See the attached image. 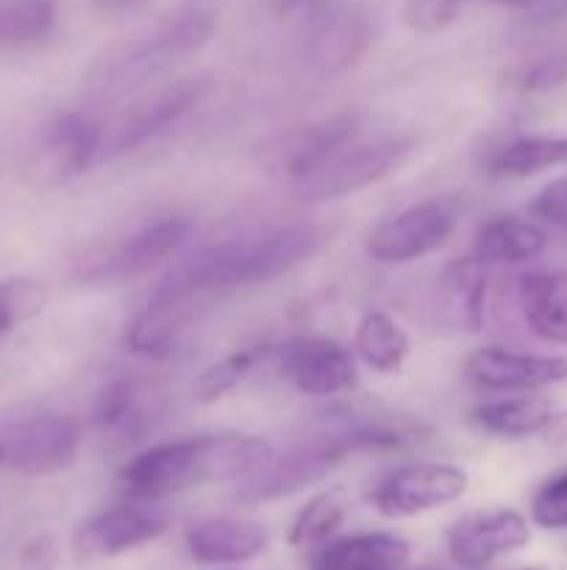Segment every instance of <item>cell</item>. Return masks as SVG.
Here are the masks:
<instances>
[{"label":"cell","instance_id":"1","mask_svg":"<svg viewBox=\"0 0 567 570\" xmlns=\"http://www.w3.org/2000/svg\"><path fill=\"white\" fill-rule=\"evenodd\" d=\"M276 454L256 434L211 432L167 440L137 451L117 473L120 490L133 501H159L181 495L209 482H242Z\"/></svg>","mask_w":567,"mask_h":570},{"label":"cell","instance_id":"2","mask_svg":"<svg viewBox=\"0 0 567 570\" xmlns=\"http://www.w3.org/2000/svg\"><path fill=\"white\" fill-rule=\"evenodd\" d=\"M322 228L309 220L237 234L195 250L165 278L209 304L220 295L259 287L295 271L322 248Z\"/></svg>","mask_w":567,"mask_h":570},{"label":"cell","instance_id":"3","mask_svg":"<svg viewBox=\"0 0 567 570\" xmlns=\"http://www.w3.org/2000/svg\"><path fill=\"white\" fill-rule=\"evenodd\" d=\"M192 217L170 206L145 209L106 237L92 239L72 259V278L89 287L137 282L165 262L176 259L192 239Z\"/></svg>","mask_w":567,"mask_h":570},{"label":"cell","instance_id":"4","mask_svg":"<svg viewBox=\"0 0 567 570\" xmlns=\"http://www.w3.org/2000/svg\"><path fill=\"white\" fill-rule=\"evenodd\" d=\"M215 33V17L203 9L178 11L150 37L117 50L92 72V87L106 95H122L150 87L187 56L198 53Z\"/></svg>","mask_w":567,"mask_h":570},{"label":"cell","instance_id":"5","mask_svg":"<svg viewBox=\"0 0 567 570\" xmlns=\"http://www.w3.org/2000/svg\"><path fill=\"white\" fill-rule=\"evenodd\" d=\"M415 150V139L400 134H381L365 137L359 134L345 148H339L320 170L311 173L304 181L292 184L295 198L304 204H326V200L348 198L372 187L389 173L398 170Z\"/></svg>","mask_w":567,"mask_h":570},{"label":"cell","instance_id":"6","mask_svg":"<svg viewBox=\"0 0 567 570\" xmlns=\"http://www.w3.org/2000/svg\"><path fill=\"white\" fill-rule=\"evenodd\" d=\"M103 156V122L81 109L59 111L33 137L22 176L31 187L53 189L76 181Z\"/></svg>","mask_w":567,"mask_h":570},{"label":"cell","instance_id":"7","mask_svg":"<svg viewBox=\"0 0 567 570\" xmlns=\"http://www.w3.org/2000/svg\"><path fill=\"white\" fill-rule=\"evenodd\" d=\"M348 456H354L348 438L337 426H331L317 438L292 445L284 454H272L265 468L237 484V501L259 507L298 495L311 484H320Z\"/></svg>","mask_w":567,"mask_h":570},{"label":"cell","instance_id":"8","mask_svg":"<svg viewBox=\"0 0 567 570\" xmlns=\"http://www.w3.org/2000/svg\"><path fill=\"white\" fill-rule=\"evenodd\" d=\"M83 429L78 417L39 412L0 429V465L20 476H56L78 460Z\"/></svg>","mask_w":567,"mask_h":570},{"label":"cell","instance_id":"9","mask_svg":"<svg viewBox=\"0 0 567 570\" xmlns=\"http://www.w3.org/2000/svg\"><path fill=\"white\" fill-rule=\"evenodd\" d=\"M470 488V476L450 462H409L384 473L370 490V504L384 518H415L454 504Z\"/></svg>","mask_w":567,"mask_h":570},{"label":"cell","instance_id":"10","mask_svg":"<svg viewBox=\"0 0 567 570\" xmlns=\"http://www.w3.org/2000/svg\"><path fill=\"white\" fill-rule=\"evenodd\" d=\"M456 228V209L448 200H420L384 217L365 239L378 265H409L448 243Z\"/></svg>","mask_w":567,"mask_h":570},{"label":"cell","instance_id":"11","mask_svg":"<svg viewBox=\"0 0 567 570\" xmlns=\"http://www.w3.org/2000/svg\"><path fill=\"white\" fill-rule=\"evenodd\" d=\"M209 92L203 78H181L167 87L145 92L137 104L128 106L109 128L103 126V154H131L150 139L161 137L183 120Z\"/></svg>","mask_w":567,"mask_h":570},{"label":"cell","instance_id":"12","mask_svg":"<svg viewBox=\"0 0 567 570\" xmlns=\"http://www.w3.org/2000/svg\"><path fill=\"white\" fill-rule=\"evenodd\" d=\"M167 527H170L167 510L150 501L128 499L83 521L72 538V551L81 562L111 560L153 543L167 532Z\"/></svg>","mask_w":567,"mask_h":570},{"label":"cell","instance_id":"13","mask_svg":"<svg viewBox=\"0 0 567 570\" xmlns=\"http://www.w3.org/2000/svg\"><path fill=\"white\" fill-rule=\"evenodd\" d=\"M206 306L209 304L198 295L161 278L142 309L128 321L122 343L131 354L145 356V360H165L181 345Z\"/></svg>","mask_w":567,"mask_h":570},{"label":"cell","instance_id":"14","mask_svg":"<svg viewBox=\"0 0 567 570\" xmlns=\"http://www.w3.org/2000/svg\"><path fill=\"white\" fill-rule=\"evenodd\" d=\"M361 134V122L356 115H334L326 120L298 126L292 131L278 134L276 139L261 148V161L272 176L287 178L289 184H298L320 170L339 148Z\"/></svg>","mask_w":567,"mask_h":570},{"label":"cell","instance_id":"15","mask_svg":"<svg viewBox=\"0 0 567 570\" xmlns=\"http://www.w3.org/2000/svg\"><path fill=\"white\" fill-rule=\"evenodd\" d=\"M372 22L361 6H326L311 17L304 42V65L315 78H337L365 56Z\"/></svg>","mask_w":567,"mask_h":570},{"label":"cell","instance_id":"16","mask_svg":"<svg viewBox=\"0 0 567 570\" xmlns=\"http://www.w3.org/2000/svg\"><path fill=\"white\" fill-rule=\"evenodd\" d=\"M278 371L306 395H331L354 393L359 384L356 360L345 345L328 337H292L276 351Z\"/></svg>","mask_w":567,"mask_h":570},{"label":"cell","instance_id":"17","mask_svg":"<svg viewBox=\"0 0 567 570\" xmlns=\"http://www.w3.org/2000/svg\"><path fill=\"white\" fill-rule=\"evenodd\" d=\"M465 376L484 393H539L567 382V360L504 345H484L467 356Z\"/></svg>","mask_w":567,"mask_h":570},{"label":"cell","instance_id":"18","mask_svg":"<svg viewBox=\"0 0 567 570\" xmlns=\"http://www.w3.org/2000/svg\"><path fill=\"white\" fill-rule=\"evenodd\" d=\"M531 540L528 521L515 510H481L459 518L445 534L448 557L461 568H484L517 554Z\"/></svg>","mask_w":567,"mask_h":570},{"label":"cell","instance_id":"19","mask_svg":"<svg viewBox=\"0 0 567 570\" xmlns=\"http://www.w3.org/2000/svg\"><path fill=\"white\" fill-rule=\"evenodd\" d=\"M183 546L198 566H242L267 551V532L248 518L211 515L189 523Z\"/></svg>","mask_w":567,"mask_h":570},{"label":"cell","instance_id":"20","mask_svg":"<svg viewBox=\"0 0 567 570\" xmlns=\"http://www.w3.org/2000/svg\"><path fill=\"white\" fill-rule=\"evenodd\" d=\"M489 267L472 256L450 259L434 284V315L454 332H478L487 312Z\"/></svg>","mask_w":567,"mask_h":570},{"label":"cell","instance_id":"21","mask_svg":"<svg viewBox=\"0 0 567 570\" xmlns=\"http://www.w3.org/2000/svg\"><path fill=\"white\" fill-rule=\"evenodd\" d=\"M92 426L106 443L126 449L153 432V412L145 406L142 390L131 376H111L94 395Z\"/></svg>","mask_w":567,"mask_h":570},{"label":"cell","instance_id":"22","mask_svg":"<svg viewBox=\"0 0 567 570\" xmlns=\"http://www.w3.org/2000/svg\"><path fill=\"white\" fill-rule=\"evenodd\" d=\"M411 549L392 532H361L331 538L311 549V570H404Z\"/></svg>","mask_w":567,"mask_h":570},{"label":"cell","instance_id":"23","mask_svg":"<svg viewBox=\"0 0 567 570\" xmlns=\"http://www.w3.org/2000/svg\"><path fill=\"white\" fill-rule=\"evenodd\" d=\"M554 417V401L537 393H506L500 399L481 401L470 410L472 426L500 440L537 438L548 432Z\"/></svg>","mask_w":567,"mask_h":570},{"label":"cell","instance_id":"24","mask_svg":"<svg viewBox=\"0 0 567 570\" xmlns=\"http://www.w3.org/2000/svg\"><path fill=\"white\" fill-rule=\"evenodd\" d=\"M528 332L548 345H567V271H531L517 284Z\"/></svg>","mask_w":567,"mask_h":570},{"label":"cell","instance_id":"25","mask_svg":"<svg viewBox=\"0 0 567 570\" xmlns=\"http://www.w3.org/2000/svg\"><path fill=\"white\" fill-rule=\"evenodd\" d=\"M548 245L543 228L517 215L489 217L472 239V259L484 267H511L534 262Z\"/></svg>","mask_w":567,"mask_h":570},{"label":"cell","instance_id":"26","mask_svg":"<svg viewBox=\"0 0 567 570\" xmlns=\"http://www.w3.org/2000/svg\"><path fill=\"white\" fill-rule=\"evenodd\" d=\"M354 351L370 371L389 376L409 360V337L392 315L384 309H370L356 323Z\"/></svg>","mask_w":567,"mask_h":570},{"label":"cell","instance_id":"27","mask_svg":"<svg viewBox=\"0 0 567 570\" xmlns=\"http://www.w3.org/2000/svg\"><path fill=\"white\" fill-rule=\"evenodd\" d=\"M500 178H528L537 173L567 167V137H517L500 145L487 161Z\"/></svg>","mask_w":567,"mask_h":570},{"label":"cell","instance_id":"28","mask_svg":"<svg viewBox=\"0 0 567 570\" xmlns=\"http://www.w3.org/2000/svg\"><path fill=\"white\" fill-rule=\"evenodd\" d=\"M348 510L350 499L342 488H328L322 493L311 495L300 507L298 515L292 518V527H289L287 534L289 546L292 549H317V546H322L337 534V529L348 518Z\"/></svg>","mask_w":567,"mask_h":570},{"label":"cell","instance_id":"29","mask_svg":"<svg viewBox=\"0 0 567 570\" xmlns=\"http://www.w3.org/2000/svg\"><path fill=\"white\" fill-rule=\"evenodd\" d=\"M56 28L53 0H0V53L44 42Z\"/></svg>","mask_w":567,"mask_h":570},{"label":"cell","instance_id":"30","mask_svg":"<svg viewBox=\"0 0 567 570\" xmlns=\"http://www.w3.org/2000/svg\"><path fill=\"white\" fill-rule=\"evenodd\" d=\"M267 354H272L267 345H242V348H233L222 360L211 362L209 367L200 371L198 382H195V399L200 404H215V401L226 399Z\"/></svg>","mask_w":567,"mask_h":570},{"label":"cell","instance_id":"31","mask_svg":"<svg viewBox=\"0 0 567 570\" xmlns=\"http://www.w3.org/2000/svg\"><path fill=\"white\" fill-rule=\"evenodd\" d=\"M44 301H48V293L42 284L31 282V278L0 282V340L14 332L20 323L37 317L44 309Z\"/></svg>","mask_w":567,"mask_h":570},{"label":"cell","instance_id":"32","mask_svg":"<svg viewBox=\"0 0 567 570\" xmlns=\"http://www.w3.org/2000/svg\"><path fill=\"white\" fill-rule=\"evenodd\" d=\"M531 518L543 529H567V471L548 479L531 501Z\"/></svg>","mask_w":567,"mask_h":570},{"label":"cell","instance_id":"33","mask_svg":"<svg viewBox=\"0 0 567 570\" xmlns=\"http://www.w3.org/2000/svg\"><path fill=\"white\" fill-rule=\"evenodd\" d=\"M465 0H409L406 26L415 33H439L459 17Z\"/></svg>","mask_w":567,"mask_h":570},{"label":"cell","instance_id":"34","mask_svg":"<svg viewBox=\"0 0 567 570\" xmlns=\"http://www.w3.org/2000/svg\"><path fill=\"white\" fill-rule=\"evenodd\" d=\"M515 81L526 92H545V89L561 87L567 81V53H550L528 61L526 67L517 70Z\"/></svg>","mask_w":567,"mask_h":570},{"label":"cell","instance_id":"35","mask_svg":"<svg viewBox=\"0 0 567 570\" xmlns=\"http://www.w3.org/2000/svg\"><path fill=\"white\" fill-rule=\"evenodd\" d=\"M528 212H531L537 220L567 228V176L554 178V181L545 184V187L531 198Z\"/></svg>","mask_w":567,"mask_h":570},{"label":"cell","instance_id":"36","mask_svg":"<svg viewBox=\"0 0 567 570\" xmlns=\"http://www.w3.org/2000/svg\"><path fill=\"white\" fill-rule=\"evenodd\" d=\"M59 566V546L50 534H37L20 551V570H56Z\"/></svg>","mask_w":567,"mask_h":570},{"label":"cell","instance_id":"37","mask_svg":"<svg viewBox=\"0 0 567 570\" xmlns=\"http://www.w3.org/2000/svg\"><path fill=\"white\" fill-rule=\"evenodd\" d=\"M326 6H331V0H276L278 14H309L315 17L317 11H322Z\"/></svg>","mask_w":567,"mask_h":570},{"label":"cell","instance_id":"38","mask_svg":"<svg viewBox=\"0 0 567 570\" xmlns=\"http://www.w3.org/2000/svg\"><path fill=\"white\" fill-rule=\"evenodd\" d=\"M92 3H94V9L100 11V14L122 17V14H128V11L139 9L145 0H92Z\"/></svg>","mask_w":567,"mask_h":570},{"label":"cell","instance_id":"39","mask_svg":"<svg viewBox=\"0 0 567 570\" xmlns=\"http://www.w3.org/2000/svg\"><path fill=\"white\" fill-rule=\"evenodd\" d=\"M520 570H543V568H520Z\"/></svg>","mask_w":567,"mask_h":570}]
</instances>
